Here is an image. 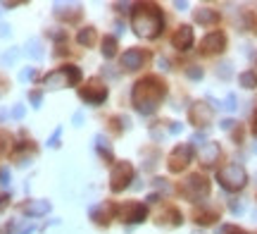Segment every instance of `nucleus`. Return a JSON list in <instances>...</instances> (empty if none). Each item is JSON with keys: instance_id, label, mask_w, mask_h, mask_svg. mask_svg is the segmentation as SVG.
I'll use <instances>...</instances> for the list:
<instances>
[{"instance_id": "14", "label": "nucleus", "mask_w": 257, "mask_h": 234, "mask_svg": "<svg viewBox=\"0 0 257 234\" xmlns=\"http://www.w3.org/2000/svg\"><path fill=\"white\" fill-rule=\"evenodd\" d=\"M22 210H24L27 215L38 217V215H46L48 210H50V203H48V201H31V203H27Z\"/></svg>"}, {"instance_id": "12", "label": "nucleus", "mask_w": 257, "mask_h": 234, "mask_svg": "<svg viewBox=\"0 0 257 234\" xmlns=\"http://www.w3.org/2000/svg\"><path fill=\"white\" fill-rule=\"evenodd\" d=\"M121 213H124V220H126V222H143L148 210L143 203H128V206L121 208Z\"/></svg>"}, {"instance_id": "25", "label": "nucleus", "mask_w": 257, "mask_h": 234, "mask_svg": "<svg viewBox=\"0 0 257 234\" xmlns=\"http://www.w3.org/2000/svg\"><path fill=\"white\" fill-rule=\"evenodd\" d=\"M200 74H202L200 69H191V72H188V76H193V79H198V76H200Z\"/></svg>"}, {"instance_id": "11", "label": "nucleus", "mask_w": 257, "mask_h": 234, "mask_svg": "<svg viewBox=\"0 0 257 234\" xmlns=\"http://www.w3.org/2000/svg\"><path fill=\"white\" fill-rule=\"evenodd\" d=\"M188 117H191V122L195 124V127H205V124L212 120V110H210V108H207L205 103H195V105L191 108Z\"/></svg>"}, {"instance_id": "1", "label": "nucleus", "mask_w": 257, "mask_h": 234, "mask_svg": "<svg viewBox=\"0 0 257 234\" xmlns=\"http://www.w3.org/2000/svg\"><path fill=\"white\" fill-rule=\"evenodd\" d=\"M165 94H167V86L162 84V79H157V76H146V79H141V82L134 86L131 101H134L138 113L150 115V113H155L157 105L162 103Z\"/></svg>"}, {"instance_id": "22", "label": "nucleus", "mask_w": 257, "mask_h": 234, "mask_svg": "<svg viewBox=\"0 0 257 234\" xmlns=\"http://www.w3.org/2000/svg\"><path fill=\"white\" fill-rule=\"evenodd\" d=\"M10 182V172L8 170H0V184H8Z\"/></svg>"}, {"instance_id": "10", "label": "nucleus", "mask_w": 257, "mask_h": 234, "mask_svg": "<svg viewBox=\"0 0 257 234\" xmlns=\"http://www.w3.org/2000/svg\"><path fill=\"white\" fill-rule=\"evenodd\" d=\"M226 46V36L221 31H212L202 38V53H219Z\"/></svg>"}, {"instance_id": "4", "label": "nucleus", "mask_w": 257, "mask_h": 234, "mask_svg": "<svg viewBox=\"0 0 257 234\" xmlns=\"http://www.w3.org/2000/svg\"><path fill=\"white\" fill-rule=\"evenodd\" d=\"M217 179H219V184L224 189H229V191H238V189L245 187V182H248V175H245V170L236 165V163H231L226 168H221L217 172Z\"/></svg>"}, {"instance_id": "5", "label": "nucleus", "mask_w": 257, "mask_h": 234, "mask_svg": "<svg viewBox=\"0 0 257 234\" xmlns=\"http://www.w3.org/2000/svg\"><path fill=\"white\" fill-rule=\"evenodd\" d=\"M134 177V168H131V163H114L112 165V172H110V189L112 191H124L128 187V182Z\"/></svg>"}, {"instance_id": "6", "label": "nucleus", "mask_w": 257, "mask_h": 234, "mask_svg": "<svg viewBox=\"0 0 257 234\" xmlns=\"http://www.w3.org/2000/svg\"><path fill=\"white\" fill-rule=\"evenodd\" d=\"M79 96H81V101H86V103L100 105L107 98V86L102 84V82H98V79H91L86 86L79 89Z\"/></svg>"}, {"instance_id": "3", "label": "nucleus", "mask_w": 257, "mask_h": 234, "mask_svg": "<svg viewBox=\"0 0 257 234\" xmlns=\"http://www.w3.org/2000/svg\"><path fill=\"white\" fill-rule=\"evenodd\" d=\"M81 82V69L79 67H60V69H53L50 74L43 79V84L48 89H64V86H72V84H79Z\"/></svg>"}, {"instance_id": "20", "label": "nucleus", "mask_w": 257, "mask_h": 234, "mask_svg": "<svg viewBox=\"0 0 257 234\" xmlns=\"http://www.w3.org/2000/svg\"><path fill=\"white\" fill-rule=\"evenodd\" d=\"M195 19L198 22H217V15L214 12H195Z\"/></svg>"}, {"instance_id": "8", "label": "nucleus", "mask_w": 257, "mask_h": 234, "mask_svg": "<svg viewBox=\"0 0 257 234\" xmlns=\"http://www.w3.org/2000/svg\"><path fill=\"white\" fill-rule=\"evenodd\" d=\"M191 155H193V148L188 143L176 146V148L172 150V155H169V170H172V172H181V170L191 163Z\"/></svg>"}, {"instance_id": "13", "label": "nucleus", "mask_w": 257, "mask_h": 234, "mask_svg": "<svg viewBox=\"0 0 257 234\" xmlns=\"http://www.w3.org/2000/svg\"><path fill=\"white\" fill-rule=\"evenodd\" d=\"M172 43H174V48H179V50H188L193 43V29L191 27H179V31L172 36Z\"/></svg>"}, {"instance_id": "19", "label": "nucleus", "mask_w": 257, "mask_h": 234, "mask_svg": "<svg viewBox=\"0 0 257 234\" xmlns=\"http://www.w3.org/2000/svg\"><path fill=\"white\" fill-rule=\"evenodd\" d=\"M240 84L245 86V89H255L257 86V74L255 72H243V74H240Z\"/></svg>"}, {"instance_id": "17", "label": "nucleus", "mask_w": 257, "mask_h": 234, "mask_svg": "<svg viewBox=\"0 0 257 234\" xmlns=\"http://www.w3.org/2000/svg\"><path fill=\"white\" fill-rule=\"evenodd\" d=\"M76 41H79L81 46H93V41H95V31H93L91 27L81 29V31H79V36H76Z\"/></svg>"}, {"instance_id": "9", "label": "nucleus", "mask_w": 257, "mask_h": 234, "mask_svg": "<svg viewBox=\"0 0 257 234\" xmlns=\"http://www.w3.org/2000/svg\"><path fill=\"white\" fill-rule=\"evenodd\" d=\"M148 57L150 55H148L143 48H128L126 53L121 55V67H124V69H131V72H134V69H141V67L146 65Z\"/></svg>"}, {"instance_id": "16", "label": "nucleus", "mask_w": 257, "mask_h": 234, "mask_svg": "<svg viewBox=\"0 0 257 234\" xmlns=\"http://www.w3.org/2000/svg\"><path fill=\"white\" fill-rule=\"evenodd\" d=\"M114 53H117V38L105 36V38H102V55H105V57H112Z\"/></svg>"}, {"instance_id": "24", "label": "nucleus", "mask_w": 257, "mask_h": 234, "mask_svg": "<svg viewBox=\"0 0 257 234\" xmlns=\"http://www.w3.org/2000/svg\"><path fill=\"white\" fill-rule=\"evenodd\" d=\"M12 115H15V117H24V108H22V105H17V108H15V110H12Z\"/></svg>"}, {"instance_id": "15", "label": "nucleus", "mask_w": 257, "mask_h": 234, "mask_svg": "<svg viewBox=\"0 0 257 234\" xmlns=\"http://www.w3.org/2000/svg\"><path fill=\"white\" fill-rule=\"evenodd\" d=\"M217 158H219V146L217 143H205V148H202V163L205 165H214Z\"/></svg>"}, {"instance_id": "21", "label": "nucleus", "mask_w": 257, "mask_h": 234, "mask_svg": "<svg viewBox=\"0 0 257 234\" xmlns=\"http://www.w3.org/2000/svg\"><path fill=\"white\" fill-rule=\"evenodd\" d=\"M221 234H245V232L236 225H226V227H221Z\"/></svg>"}, {"instance_id": "23", "label": "nucleus", "mask_w": 257, "mask_h": 234, "mask_svg": "<svg viewBox=\"0 0 257 234\" xmlns=\"http://www.w3.org/2000/svg\"><path fill=\"white\" fill-rule=\"evenodd\" d=\"M29 98H31V103H34V105H38V103H41V94H38V91H36V94L31 91V94H29Z\"/></svg>"}, {"instance_id": "26", "label": "nucleus", "mask_w": 257, "mask_h": 234, "mask_svg": "<svg viewBox=\"0 0 257 234\" xmlns=\"http://www.w3.org/2000/svg\"><path fill=\"white\" fill-rule=\"evenodd\" d=\"M255 136H257V113H255Z\"/></svg>"}, {"instance_id": "2", "label": "nucleus", "mask_w": 257, "mask_h": 234, "mask_svg": "<svg viewBox=\"0 0 257 234\" xmlns=\"http://www.w3.org/2000/svg\"><path fill=\"white\" fill-rule=\"evenodd\" d=\"M131 27L141 38H155L165 27L162 10L157 5H138L131 15Z\"/></svg>"}, {"instance_id": "7", "label": "nucleus", "mask_w": 257, "mask_h": 234, "mask_svg": "<svg viewBox=\"0 0 257 234\" xmlns=\"http://www.w3.org/2000/svg\"><path fill=\"white\" fill-rule=\"evenodd\" d=\"M186 194V198H193V201H198V198L207 196V191H210V184H207V179L200 177V175H193L184 182V189H181Z\"/></svg>"}, {"instance_id": "18", "label": "nucleus", "mask_w": 257, "mask_h": 234, "mask_svg": "<svg viewBox=\"0 0 257 234\" xmlns=\"http://www.w3.org/2000/svg\"><path fill=\"white\" fill-rule=\"evenodd\" d=\"M195 220L200 225H212L217 220V213H212V210H195Z\"/></svg>"}]
</instances>
